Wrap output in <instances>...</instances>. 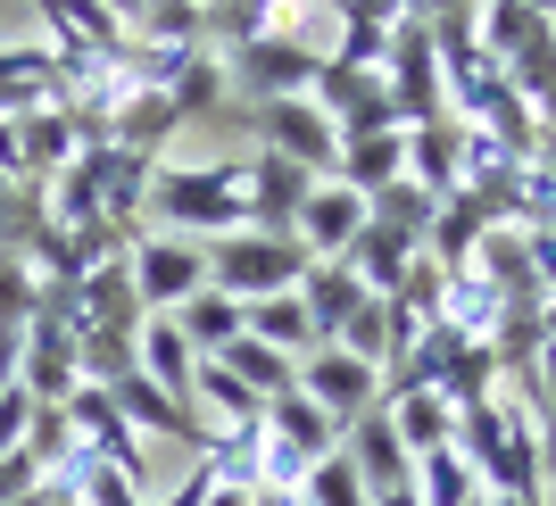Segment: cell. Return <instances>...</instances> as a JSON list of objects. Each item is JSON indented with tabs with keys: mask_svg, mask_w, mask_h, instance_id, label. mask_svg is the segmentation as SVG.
<instances>
[{
	"mask_svg": "<svg viewBox=\"0 0 556 506\" xmlns=\"http://www.w3.org/2000/svg\"><path fill=\"white\" fill-rule=\"evenodd\" d=\"M150 207H159L166 232H208V241L250 225L241 166H159V175H150Z\"/></svg>",
	"mask_w": 556,
	"mask_h": 506,
	"instance_id": "1",
	"label": "cell"
},
{
	"mask_svg": "<svg viewBox=\"0 0 556 506\" xmlns=\"http://www.w3.org/2000/svg\"><path fill=\"white\" fill-rule=\"evenodd\" d=\"M300 275H307V250L300 241H275V232H225L208 250V282L225 291V300H241V307H257V300H275V291H300Z\"/></svg>",
	"mask_w": 556,
	"mask_h": 506,
	"instance_id": "2",
	"label": "cell"
},
{
	"mask_svg": "<svg viewBox=\"0 0 556 506\" xmlns=\"http://www.w3.org/2000/svg\"><path fill=\"white\" fill-rule=\"evenodd\" d=\"M125 275H134V300L150 316H175L184 300L208 291V250H191L184 232H134L125 241Z\"/></svg>",
	"mask_w": 556,
	"mask_h": 506,
	"instance_id": "3",
	"label": "cell"
},
{
	"mask_svg": "<svg viewBox=\"0 0 556 506\" xmlns=\"http://www.w3.org/2000/svg\"><path fill=\"white\" fill-rule=\"evenodd\" d=\"M257 125H266V150H275V159L307 166L316 184H341V125H332L316 100H266Z\"/></svg>",
	"mask_w": 556,
	"mask_h": 506,
	"instance_id": "4",
	"label": "cell"
},
{
	"mask_svg": "<svg viewBox=\"0 0 556 506\" xmlns=\"http://www.w3.org/2000/svg\"><path fill=\"white\" fill-rule=\"evenodd\" d=\"M382 92H391V109H399V125H432L441 116V50H432V25L424 17H407L391 34V59H382Z\"/></svg>",
	"mask_w": 556,
	"mask_h": 506,
	"instance_id": "5",
	"label": "cell"
},
{
	"mask_svg": "<svg viewBox=\"0 0 556 506\" xmlns=\"http://www.w3.org/2000/svg\"><path fill=\"white\" fill-rule=\"evenodd\" d=\"M291 391H307L316 399V407L332 415V423H357V415L366 407H382V374L366 366V357H349V349H307L300 357V382H291Z\"/></svg>",
	"mask_w": 556,
	"mask_h": 506,
	"instance_id": "6",
	"label": "cell"
},
{
	"mask_svg": "<svg viewBox=\"0 0 556 506\" xmlns=\"http://www.w3.org/2000/svg\"><path fill=\"white\" fill-rule=\"evenodd\" d=\"M241 191H250V232H275V241H291V225H300L307 191H316V175L291 159H275V150H257V166H241Z\"/></svg>",
	"mask_w": 556,
	"mask_h": 506,
	"instance_id": "7",
	"label": "cell"
},
{
	"mask_svg": "<svg viewBox=\"0 0 556 506\" xmlns=\"http://www.w3.org/2000/svg\"><path fill=\"white\" fill-rule=\"evenodd\" d=\"M316 67H325L316 50L266 34V42H250V50H241V67H225V75L241 84V92H257V109H266V100H307V92H316Z\"/></svg>",
	"mask_w": 556,
	"mask_h": 506,
	"instance_id": "8",
	"label": "cell"
},
{
	"mask_svg": "<svg viewBox=\"0 0 556 506\" xmlns=\"http://www.w3.org/2000/svg\"><path fill=\"white\" fill-rule=\"evenodd\" d=\"M34 407H67L84 366H75V324H25V366H17Z\"/></svg>",
	"mask_w": 556,
	"mask_h": 506,
	"instance_id": "9",
	"label": "cell"
},
{
	"mask_svg": "<svg viewBox=\"0 0 556 506\" xmlns=\"http://www.w3.org/2000/svg\"><path fill=\"white\" fill-rule=\"evenodd\" d=\"M341 457L357 465V482H366L374 498H391V490L416 482V457H407V440L391 432V415H382V407H366L357 423H349V448H341Z\"/></svg>",
	"mask_w": 556,
	"mask_h": 506,
	"instance_id": "10",
	"label": "cell"
},
{
	"mask_svg": "<svg viewBox=\"0 0 556 506\" xmlns=\"http://www.w3.org/2000/svg\"><path fill=\"white\" fill-rule=\"evenodd\" d=\"M341 266L366 282L374 300H399V291H407V275L424 266V241H407V232H391V225H374V216H366V232L341 250Z\"/></svg>",
	"mask_w": 556,
	"mask_h": 506,
	"instance_id": "11",
	"label": "cell"
},
{
	"mask_svg": "<svg viewBox=\"0 0 556 506\" xmlns=\"http://www.w3.org/2000/svg\"><path fill=\"white\" fill-rule=\"evenodd\" d=\"M357 232H366V191L316 184V191H307V207H300V225H291V241H300L307 257H341Z\"/></svg>",
	"mask_w": 556,
	"mask_h": 506,
	"instance_id": "12",
	"label": "cell"
},
{
	"mask_svg": "<svg viewBox=\"0 0 556 506\" xmlns=\"http://www.w3.org/2000/svg\"><path fill=\"white\" fill-rule=\"evenodd\" d=\"M109 399H116V415L134 423V432H166V440H208V423H200V407L191 399H175V391H159L150 374H125V382H109Z\"/></svg>",
	"mask_w": 556,
	"mask_h": 506,
	"instance_id": "13",
	"label": "cell"
},
{
	"mask_svg": "<svg viewBox=\"0 0 556 506\" xmlns=\"http://www.w3.org/2000/svg\"><path fill=\"white\" fill-rule=\"evenodd\" d=\"M407 175L432 184V200H457V184H465V125H448V116L407 125Z\"/></svg>",
	"mask_w": 556,
	"mask_h": 506,
	"instance_id": "14",
	"label": "cell"
},
{
	"mask_svg": "<svg viewBox=\"0 0 556 506\" xmlns=\"http://www.w3.org/2000/svg\"><path fill=\"white\" fill-rule=\"evenodd\" d=\"M382 415H391V432L407 440V457H432L457 440V407L441 391H382Z\"/></svg>",
	"mask_w": 556,
	"mask_h": 506,
	"instance_id": "15",
	"label": "cell"
},
{
	"mask_svg": "<svg viewBox=\"0 0 556 506\" xmlns=\"http://www.w3.org/2000/svg\"><path fill=\"white\" fill-rule=\"evenodd\" d=\"M257 423H266V432H275L282 448H300L307 465L341 448V423H332V415L316 407V399H307V391H282V399H266V415H257Z\"/></svg>",
	"mask_w": 556,
	"mask_h": 506,
	"instance_id": "16",
	"label": "cell"
},
{
	"mask_svg": "<svg viewBox=\"0 0 556 506\" xmlns=\"http://www.w3.org/2000/svg\"><path fill=\"white\" fill-rule=\"evenodd\" d=\"M366 300V282L349 275L341 257H307V275H300V307H307V324H316V341H332L349 324V307Z\"/></svg>",
	"mask_w": 556,
	"mask_h": 506,
	"instance_id": "17",
	"label": "cell"
},
{
	"mask_svg": "<svg viewBox=\"0 0 556 506\" xmlns=\"http://www.w3.org/2000/svg\"><path fill=\"white\" fill-rule=\"evenodd\" d=\"M134 366L159 382V391H175V399H191V366H200V349L175 332V316H150L134 332Z\"/></svg>",
	"mask_w": 556,
	"mask_h": 506,
	"instance_id": "18",
	"label": "cell"
},
{
	"mask_svg": "<svg viewBox=\"0 0 556 506\" xmlns=\"http://www.w3.org/2000/svg\"><path fill=\"white\" fill-rule=\"evenodd\" d=\"M191 407L216 415L225 432H241V423H257V415H266V399H257L250 382L225 366V357H200V366H191Z\"/></svg>",
	"mask_w": 556,
	"mask_h": 506,
	"instance_id": "19",
	"label": "cell"
},
{
	"mask_svg": "<svg viewBox=\"0 0 556 506\" xmlns=\"http://www.w3.org/2000/svg\"><path fill=\"white\" fill-rule=\"evenodd\" d=\"M175 332H184V341L200 349V357H225V349L241 341V332H250V307H241V300H225V291L208 282L200 300H184V307H175Z\"/></svg>",
	"mask_w": 556,
	"mask_h": 506,
	"instance_id": "20",
	"label": "cell"
},
{
	"mask_svg": "<svg viewBox=\"0 0 556 506\" xmlns=\"http://www.w3.org/2000/svg\"><path fill=\"white\" fill-rule=\"evenodd\" d=\"M407 175V134H341V184L349 191H382Z\"/></svg>",
	"mask_w": 556,
	"mask_h": 506,
	"instance_id": "21",
	"label": "cell"
},
{
	"mask_svg": "<svg viewBox=\"0 0 556 506\" xmlns=\"http://www.w3.org/2000/svg\"><path fill=\"white\" fill-rule=\"evenodd\" d=\"M407 490H416L424 506H473V498H482V473H473V457L448 440V448L416 457V482H407Z\"/></svg>",
	"mask_w": 556,
	"mask_h": 506,
	"instance_id": "22",
	"label": "cell"
},
{
	"mask_svg": "<svg viewBox=\"0 0 556 506\" xmlns=\"http://www.w3.org/2000/svg\"><path fill=\"white\" fill-rule=\"evenodd\" d=\"M175 125H184V116H175L166 92H134L125 109L109 116V141H116V150H134V159H159V141L175 134Z\"/></svg>",
	"mask_w": 556,
	"mask_h": 506,
	"instance_id": "23",
	"label": "cell"
},
{
	"mask_svg": "<svg viewBox=\"0 0 556 506\" xmlns=\"http://www.w3.org/2000/svg\"><path fill=\"white\" fill-rule=\"evenodd\" d=\"M75 150H84V134H75L67 109H34V116H25V184H50Z\"/></svg>",
	"mask_w": 556,
	"mask_h": 506,
	"instance_id": "24",
	"label": "cell"
},
{
	"mask_svg": "<svg viewBox=\"0 0 556 506\" xmlns=\"http://www.w3.org/2000/svg\"><path fill=\"white\" fill-rule=\"evenodd\" d=\"M150 175H159V159H134V150H116V159H109V184H100V225L134 232L141 200H150Z\"/></svg>",
	"mask_w": 556,
	"mask_h": 506,
	"instance_id": "25",
	"label": "cell"
},
{
	"mask_svg": "<svg viewBox=\"0 0 556 506\" xmlns=\"http://www.w3.org/2000/svg\"><path fill=\"white\" fill-rule=\"evenodd\" d=\"M250 341L282 349V357H307V349H316V324H307L300 291H275V300H257V307H250Z\"/></svg>",
	"mask_w": 556,
	"mask_h": 506,
	"instance_id": "26",
	"label": "cell"
},
{
	"mask_svg": "<svg viewBox=\"0 0 556 506\" xmlns=\"http://www.w3.org/2000/svg\"><path fill=\"white\" fill-rule=\"evenodd\" d=\"M225 366L241 374V382H250L257 399H282L291 391V382H300V357H282V349H266V341H250V332H241V341L225 349Z\"/></svg>",
	"mask_w": 556,
	"mask_h": 506,
	"instance_id": "27",
	"label": "cell"
},
{
	"mask_svg": "<svg viewBox=\"0 0 556 506\" xmlns=\"http://www.w3.org/2000/svg\"><path fill=\"white\" fill-rule=\"evenodd\" d=\"M300 506H374V490L357 482V465L332 448V457L307 465V482H300Z\"/></svg>",
	"mask_w": 556,
	"mask_h": 506,
	"instance_id": "28",
	"label": "cell"
},
{
	"mask_svg": "<svg viewBox=\"0 0 556 506\" xmlns=\"http://www.w3.org/2000/svg\"><path fill=\"white\" fill-rule=\"evenodd\" d=\"M34 266H25L17 250H0V332H25V324H34Z\"/></svg>",
	"mask_w": 556,
	"mask_h": 506,
	"instance_id": "29",
	"label": "cell"
},
{
	"mask_svg": "<svg viewBox=\"0 0 556 506\" xmlns=\"http://www.w3.org/2000/svg\"><path fill=\"white\" fill-rule=\"evenodd\" d=\"M208 498H216V465L200 457V465H191V473H184V482H175V490H166L159 506H208Z\"/></svg>",
	"mask_w": 556,
	"mask_h": 506,
	"instance_id": "30",
	"label": "cell"
},
{
	"mask_svg": "<svg viewBox=\"0 0 556 506\" xmlns=\"http://www.w3.org/2000/svg\"><path fill=\"white\" fill-rule=\"evenodd\" d=\"M17 366H25V332H0V399L17 391Z\"/></svg>",
	"mask_w": 556,
	"mask_h": 506,
	"instance_id": "31",
	"label": "cell"
},
{
	"mask_svg": "<svg viewBox=\"0 0 556 506\" xmlns=\"http://www.w3.org/2000/svg\"><path fill=\"white\" fill-rule=\"evenodd\" d=\"M208 506H257V498H250V490H225V482H216V498H208Z\"/></svg>",
	"mask_w": 556,
	"mask_h": 506,
	"instance_id": "32",
	"label": "cell"
},
{
	"mask_svg": "<svg viewBox=\"0 0 556 506\" xmlns=\"http://www.w3.org/2000/svg\"><path fill=\"white\" fill-rule=\"evenodd\" d=\"M374 506H424V498H416V490H391V498H374Z\"/></svg>",
	"mask_w": 556,
	"mask_h": 506,
	"instance_id": "33",
	"label": "cell"
},
{
	"mask_svg": "<svg viewBox=\"0 0 556 506\" xmlns=\"http://www.w3.org/2000/svg\"><path fill=\"white\" fill-rule=\"evenodd\" d=\"M282 9H291V0H282ZM300 9H332V17H341V9H349V0H300Z\"/></svg>",
	"mask_w": 556,
	"mask_h": 506,
	"instance_id": "34",
	"label": "cell"
},
{
	"mask_svg": "<svg viewBox=\"0 0 556 506\" xmlns=\"http://www.w3.org/2000/svg\"><path fill=\"white\" fill-rule=\"evenodd\" d=\"M50 506H84V498H75V490H50Z\"/></svg>",
	"mask_w": 556,
	"mask_h": 506,
	"instance_id": "35",
	"label": "cell"
},
{
	"mask_svg": "<svg viewBox=\"0 0 556 506\" xmlns=\"http://www.w3.org/2000/svg\"><path fill=\"white\" fill-rule=\"evenodd\" d=\"M482 498H490V490H482ZM490 506H540V498H490Z\"/></svg>",
	"mask_w": 556,
	"mask_h": 506,
	"instance_id": "36",
	"label": "cell"
},
{
	"mask_svg": "<svg viewBox=\"0 0 556 506\" xmlns=\"http://www.w3.org/2000/svg\"><path fill=\"white\" fill-rule=\"evenodd\" d=\"M416 9H424V0H416Z\"/></svg>",
	"mask_w": 556,
	"mask_h": 506,
	"instance_id": "37",
	"label": "cell"
}]
</instances>
